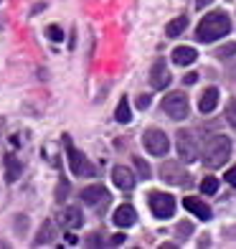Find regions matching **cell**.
<instances>
[{"instance_id": "4dcf8cb0", "label": "cell", "mask_w": 236, "mask_h": 249, "mask_svg": "<svg viewBox=\"0 0 236 249\" xmlns=\"http://www.w3.org/2000/svg\"><path fill=\"white\" fill-rule=\"evenodd\" d=\"M213 0H196V8H206V5H211Z\"/></svg>"}, {"instance_id": "4316f807", "label": "cell", "mask_w": 236, "mask_h": 249, "mask_svg": "<svg viewBox=\"0 0 236 249\" xmlns=\"http://www.w3.org/2000/svg\"><path fill=\"white\" fill-rule=\"evenodd\" d=\"M137 107H140V109H148V107H150V94H140V97H137Z\"/></svg>"}, {"instance_id": "7402d4cb", "label": "cell", "mask_w": 236, "mask_h": 249, "mask_svg": "<svg viewBox=\"0 0 236 249\" xmlns=\"http://www.w3.org/2000/svg\"><path fill=\"white\" fill-rule=\"evenodd\" d=\"M135 168H137V173H140V178H142V180H148V178L152 176V171H150V165L145 163L142 158H137V155H135Z\"/></svg>"}, {"instance_id": "f1b7e54d", "label": "cell", "mask_w": 236, "mask_h": 249, "mask_svg": "<svg viewBox=\"0 0 236 249\" xmlns=\"http://www.w3.org/2000/svg\"><path fill=\"white\" fill-rule=\"evenodd\" d=\"M122 242H125V234H115V236H112V244H122Z\"/></svg>"}, {"instance_id": "5b68a950", "label": "cell", "mask_w": 236, "mask_h": 249, "mask_svg": "<svg viewBox=\"0 0 236 249\" xmlns=\"http://www.w3.org/2000/svg\"><path fill=\"white\" fill-rule=\"evenodd\" d=\"M163 112L170 120H185L188 117V97L183 92H173V94H165L163 99Z\"/></svg>"}, {"instance_id": "9a60e30c", "label": "cell", "mask_w": 236, "mask_h": 249, "mask_svg": "<svg viewBox=\"0 0 236 249\" xmlns=\"http://www.w3.org/2000/svg\"><path fill=\"white\" fill-rule=\"evenodd\" d=\"M216 105H219V89H216V87H208L206 92L201 94L198 109H201V112H203V115H206V112H213V109H216Z\"/></svg>"}, {"instance_id": "ffe728a7", "label": "cell", "mask_w": 236, "mask_h": 249, "mask_svg": "<svg viewBox=\"0 0 236 249\" xmlns=\"http://www.w3.org/2000/svg\"><path fill=\"white\" fill-rule=\"evenodd\" d=\"M115 120L122 122V124H127V122L132 120V112H130V102H127V97H122V99H119L117 112H115Z\"/></svg>"}, {"instance_id": "d4e9b609", "label": "cell", "mask_w": 236, "mask_h": 249, "mask_svg": "<svg viewBox=\"0 0 236 249\" xmlns=\"http://www.w3.org/2000/svg\"><path fill=\"white\" fill-rule=\"evenodd\" d=\"M66 194H69V183H66V180H59V188H56V201H64Z\"/></svg>"}, {"instance_id": "2e32d148", "label": "cell", "mask_w": 236, "mask_h": 249, "mask_svg": "<svg viewBox=\"0 0 236 249\" xmlns=\"http://www.w3.org/2000/svg\"><path fill=\"white\" fill-rule=\"evenodd\" d=\"M196 59H198V51L190 49V46H178V49L173 51V61H175L178 66H190Z\"/></svg>"}, {"instance_id": "603a6c76", "label": "cell", "mask_w": 236, "mask_h": 249, "mask_svg": "<svg viewBox=\"0 0 236 249\" xmlns=\"http://www.w3.org/2000/svg\"><path fill=\"white\" fill-rule=\"evenodd\" d=\"M226 122L231 124V127H236V99L226 102Z\"/></svg>"}, {"instance_id": "d6986e66", "label": "cell", "mask_w": 236, "mask_h": 249, "mask_svg": "<svg viewBox=\"0 0 236 249\" xmlns=\"http://www.w3.org/2000/svg\"><path fill=\"white\" fill-rule=\"evenodd\" d=\"M185 28H188V18L185 16H178L175 20H170V23L165 26V36L168 38H175V36H181Z\"/></svg>"}, {"instance_id": "9c48e42d", "label": "cell", "mask_w": 236, "mask_h": 249, "mask_svg": "<svg viewBox=\"0 0 236 249\" xmlns=\"http://www.w3.org/2000/svg\"><path fill=\"white\" fill-rule=\"evenodd\" d=\"M82 201L86 203V206L102 209V206H107L109 194H107V188H104L102 183H94V186H86V188L82 191Z\"/></svg>"}, {"instance_id": "277c9868", "label": "cell", "mask_w": 236, "mask_h": 249, "mask_svg": "<svg viewBox=\"0 0 236 249\" xmlns=\"http://www.w3.org/2000/svg\"><path fill=\"white\" fill-rule=\"evenodd\" d=\"M64 148H66V158H69V168H71L74 176H94V165L74 148V142H71L69 135L64 138Z\"/></svg>"}, {"instance_id": "484cf974", "label": "cell", "mask_w": 236, "mask_h": 249, "mask_svg": "<svg viewBox=\"0 0 236 249\" xmlns=\"http://www.w3.org/2000/svg\"><path fill=\"white\" fill-rule=\"evenodd\" d=\"M49 38L51 41H64V31L59 26H49Z\"/></svg>"}, {"instance_id": "8fae6325", "label": "cell", "mask_w": 236, "mask_h": 249, "mask_svg": "<svg viewBox=\"0 0 236 249\" xmlns=\"http://www.w3.org/2000/svg\"><path fill=\"white\" fill-rule=\"evenodd\" d=\"M112 221H115L119 229H127V226H132L135 221H137V211H135L130 203H122V206L115 209V216H112Z\"/></svg>"}, {"instance_id": "e0dca14e", "label": "cell", "mask_w": 236, "mask_h": 249, "mask_svg": "<svg viewBox=\"0 0 236 249\" xmlns=\"http://www.w3.org/2000/svg\"><path fill=\"white\" fill-rule=\"evenodd\" d=\"M61 224L66 226V229H79V226L84 224V216H82V211H79L76 206H69V209H64Z\"/></svg>"}, {"instance_id": "8992f818", "label": "cell", "mask_w": 236, "mask_h": 249, "mask_svg": "<svg viewBox=\"0 0 236 249\" xmlns=\"http://www.w3.org/2000/svg\"><path fill=\"white\" fill-rule=\"evenodd\" d=\"M175 150H178V158H181L183 163H193L196 158H198L196 138L188 130H178L175 132Z\"/></svg>"}, {"instance_id": "7c38bea8", "label": "cell", "mask_w": 236, "mask_h": 249, "mask_svg": "<svg viewBox=\"0 0 236 249\" xmlns=\"http://www.w3.org/2000/svg\"><path fill=\"white\" fill-rule=\"evenodd\" d=\"M112 180H115V186L122 188V191L135 188V176H132L130 168H125V165H115V168H112Z\"/></svg>"}, {"instance_id": "ba28073f", "label": "cell", "mask_w": 236, "mask_h": 249, "mask_svg": "<svg viewBox=\"0 0 236 249\" xmlns=\"http://www.w3.org/2000/svg\"><path fill=\"white\" fill-rule=\"evenodd\" d=\"M160 178L165 180V183H170V186H188L190 183L188 173L173 160H168V163L160 165Z\"/></svg>"}, {"instance_id": "f546056e", "label": "cell", "mask_w": 236, "mask_h": 249, "mask_svg": "<svg viewBox=\"0 0 236 249\" xmlns=\"http://www.w3.org/2000/svg\"><path fill=\"white\" fill-rule=\"evenodd\" d=\"M99 242H102V239H99V234H92V236H89V244H92V247H97Z\"/></svg>"}, {"instance_id": "1f68e13d", "label": "cell", "mask_w": 236, "mask_h": 249, "mask_svg": "<svg viewBox=\"0 0 236 249\" xmlns=\"http://www.w3.org/2000/svg\"><path fill=\"white\" fill-rule=\"evenodd\" d=\"M196 79H198V74H188V76H185V84H193Z\"/></svg>"}, {"instance_id": "5bb4252c", "label": "cell", "mask_w": 236, "mask_h": 249, "mask_svg": "<svg viewBox=\"0 0 236 249\" xmlns=\"http://www.w3.org/2000/svg\"><path fill=\"white\" fill-rule=\"evenodd\" d=\"M20 173H23V165H20V160H18L13 153H8V155H5V180H8V183H16V180L20 178Z\"/></svg>"}, {"instance_id": "52a82bcc", "label": "cell", "mask_w": 236, "mask_h": 249, "mask_svg": "<svg viewBox=\"0 0 236 249\" xmlns=\"http://www.w3.org/2000/svg\"><path fill=\"white\" fill-rule=\"evenodd\" d=\"M142 145H145V150H148L150 155H165L168 148H170V140H168V135L163 130L150 127V130H145V135H142Z\"/></svg>"}, {"instance_id": "3957f363", "label": "cell", "mask_w": 236, "mask_h": 249, "mask_svg": "<svg viewBox=\"0 0 236 249\" xmlns=\"http://www.w3.org/2000/svg\"><path fill=\"white\" fill-rule=\"evenodd\" d=\"M148 203L150 211L155 213V219H170L175 213V198L170 194H163V191H150L148 194Z\"/></svg>"}, {"instance_id": "6da1fadb", "label": "cell", "mask_w": 236, "mask_h": 249, "mask_svg": "<svg viewBox=\"0 0 236 249\" xmlns=\"http://www.w3.org/2000/svg\"><path fill=\"white\" fill-rule=\"evenodd\" d=\"M229 31H231L229 16L223 13V10H216V13H208V16L196 26V38H198L201 43H213V41L223 38Z\"/></svg>"}, {"instance_id": "cb8c5ba5", "label": "cell", "mask_w": 236, "mask_h": 249, "mask_svg": "<svg viewBox=\"0 0 236 249\" xmlns=\"http://www.w3.org/2000/svg\"><path fill=\"white\" fill-rule=\"evenodd\" d=\"M216 53H219V59H229V56L236 53V43H226V46H221Z\"/></svg>"}, {"instance_id": "30bf717a", "label": "cell", "mask_w": 236, "mask_h": 249, "mask_svg": "<svg viewBox=\"0 0 236 249\" xmlns=\"http://www.w3.org/2000/svg\"><path fill=\"white\" fill-rule=\"evenodd\" d=\"M150 84L155 89H165L168 84H170V74H168V66L163 59H157L152 64V69H150Z\"/></svg>"}, {"instance_id": "44dd1931", "label": "cell", "mask_w": 236, "mask_h": 249, "mask_svg": "<svg viewBox=\"0 0 236 249\" xmlns=\"http://www.w3.org/2000/svg\"><path fill=\"white\" fill-rule=\"evenodd\" d=\"M201 191H203V194H208V196L216 194V191H219V180H216V176H208V178L201 180Z\"/></svg>"}, {"instance_id": "ac0fdd59", "label": "cell", "mask_w": 236, "mask_h": 249, "mask_svg": "<svg viewBox=\"0 0 236 249\" xmlns=\"http://www.w3.org/2000/svg\"><path fill=\"white\" fill-rule=\"evenodd\" d=\"M53 236H56L53 221H43V224H41V229H38V236L33 239V244H36V247H41V244H51V242H53Z\"/></svg>"}, {"instance_id": "83f0119b", "label": "cell", "mask_w": 236, "mask_h": 249, "mask_svg": "<svg viewBox=\"0 0 236 249\" xmlns=\"http://www.w3.org/2000/svg\"><path fill=\"white\" fill-rule=\"evenodd\" d=\"M226 180H229L231 186H236V165H234V168H229V173H226Z\"/></svg>"}, {"instance_id": "7a4b0ae2", "label": "cell", "mask_w": 236, "mask_h": 249, "mask_svg": "<svg viewBox=\"0 0 236 249\" xmlns=\"http://www.w3.org/2000/svg\"><path fill=\"white\" fill-rule=\"evenodd\" d=\"M229 155H231V140L226 135H216V138L208 140L206 150H203V163L208 168H221L229 160Z\"/></svg>"}, {"instance_id": "4fadbf2b", "label": "cell", "mask_w": 236, "mask_h": 249, "mask_svg": "<svg viewBox=\"0 0 236 249\" xmlns=\"http://www.w3.org/2000/svg\"><path fill=\"white\" fill-rule=\"evenodd\" d=\"M183 206L193 213L196 219H201V221H208L211 219V206L208 203H203L201 198H193V196H188L185 201H183Z\"/></svg>"}]
</instances>
